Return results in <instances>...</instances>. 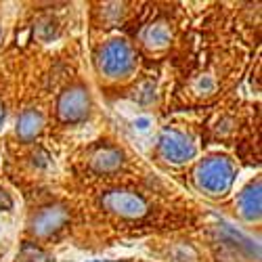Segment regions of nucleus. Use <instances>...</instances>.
Here are the masks:
<instances>
[{
    "instance_id": "1",
    "label": "nucleus",
    "mask_w": 262,
    "mask_h": 262,
    "mask_svg": "<svg viewBox=\"0 0 262 262\" xmlns=\"http://www.w3.org/2000/svg\"><path fill=\"white\" fill-rule=\"evenodd\" d=\"M233 164L227 158H208L195 170V183L208 195H223L233 185Z\"/></svg>"
},
{
    "instance_id": "2",
    "label": "nucleus",
    "mask_w": 262,
    "mask_h": 262,
    "mask_svg": "<svg viewBox=\"0 0 262 262\" xmlns=\"http://www.w3.org/2000/svg\"><path fill=\"white\" fill-rule=\"evenodd\" d=\"M133 51L124 40H112L99 53V70L109 78H120L133 70Z\"/></svg>"
},
{
    "instance_id": "3",
    "label": "nucleus",
    "mask_w": 262,
    "mask_h": 262,
    "mask_svg": "<svg viewBox=\"0 0 262 262\" xmlns=\"http://www.w3.org/2000/svg\"><path fill=\"white\" fill-rule=\"evenodd\" d=\"M103 206L124 218H141L147 212V202L133 191H112L103 198Z\"/></svg>"
},
{
    "instance_id": "4",
    "label": "nucleus",
    "mask_w": 262,
    "mask_h": 262,
    "mask_svg": "<svg viewBox=\"0 0 262 262\" xmlns=\"http://www.w3.org/2000/svg\"><path fill=\"white\" fill-rule=\"evenodd\" d=\"M160 151L172 164L189 162L195 156L193 143L183 133H179V130H164L162 137H160Z\"/></svg>"
},
{
    "instance_id": "5",
    "label": "nucleus",
    "mask_w": 262,
    "mask_h": 262,
    "mask_svg": "<svg viewBox=\"0 0 262 262\" xmlns=\"http://www.w3.org/2000/svg\"><path fill=\"white\" fill-rule=\"evenodd\" d=\"M89 109H91V97L80 86L65 91L59 99V116L63 122H80L89 116Z\"/></svg>"
},
{
    "instance_id": "6",
    "label": "nucleus",
    "mask_w": 262,
    "mask_h": 262,
    "mask_svg": "<svg viewBox=\"0 0 262 262\" xmlns=\"http://www.w3.org/2000/svg\"><path fill=\"white\" fill-rule=\"evenodd\" d=\"M65 223H68V212L63 208H42L34 218H32V233L47 237L55 231H59Z\"/></svg>"
},
{
    "instance_id": "7",
    "label": "nucleus",
    "mask_w": 262,
    "mask_h": 262,
    "mask_svg": "<svg viewBox=\"0 0 262 262\" xmlns=\"http://www.w3.org/2000/svg\"><path fill=\"white\" fill-rule=\"evenodd\" d=\"M239 214L246 221H254L260 216V183H250L242 193H239Z\"/></svg>"
},
{
    "instance_id": "8",
    "label": "nucleus",
    "mask_w": 262,
    "mask_h": 262,
    "mask_svg": "<svg viewBox=\"0 0 262 262\" xmlns=\"http://www.w3.org/2000/svg\"><path fill=\"white\" fill-rule=\"evenodd\" d=\"M42 124H45V120H42V116L38 112H26L24 116L19 118V124H17V135L19 139L24 141H32L38 137V133L42 130Z\"/></svg>"
},
{
    "instance_id": "9",
    "label": "nucleus",
    "mask_w": 262,
    "mask_h": 262,
    "mask_svg": "<svg viewBox=\"0 0 262 262\" xmlns=\"http://www.w3.org/2000/svg\"><path fill=\"white\" fill-rule=\"evenodd\" d=\"M93 166L97 172H114L122 166V154L114 147H103L95 154Z\"/></svg>"
},
{
    "instance_id": "10",
    "label": "nucleus",
    "mask_w": 262,
    "mask_h": 262,
    "mask_svg": "<svg viewBox=\"0 0 262 262\" xmlns=\"http://www.w3.org/2000/svg\"><path fill=\"white\" fill-rule=\"evenodd\" d=\"M168 38H170V32L166 30L164 24H156L145 32V42L149 47H164L168 42Z\"/></svg>"
},
{
    "instance_id": "11",
    "label": "nucleus",
    "mask_w": 262,
    "mask_h": 262,
    "mask_svg": "<svg viewBox=\"0 0 262 262\" xmlns=\"http://www.w3.org/2000/svg\"><path fill=\"white\" fill-rule=\"evenodd\" d=\"M151 124H154V122H151L149 116H139V118L133 120V128L137 130L139 135H147L149 130H151Z\"/></svg>"
},
{
    "instance_id": "12",
    "label": "nucleus",
    "mask_w": 262,
    "mask_h": 262,
    "mask_svg": "<svg viewBox=\"0 0 262 262\" xmlns=\"http://www.w3.org/2000/svg\"><path fill=\"white\" fill-rule=\"evenodd\" d=\"M0 208H7V210L13 208V200H11V195L5 189H0Z\"/></svg>"
},
{
    "instance_id": "13",
    "label": "nucleus",
    "mask_w": 262,
    "mask_h": 262,
    "mask_svg": "<svg viewBox=\"0 0 262 262\" xmlns=\"http://www.w3.org/2000/svg\"><path fill=\"white\" fill-rule=\"evenodd\" d=\"M3 122H5V107L0 105V124H3Z\"/></svg>"
}]
</instances>
